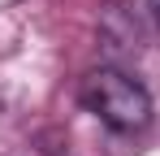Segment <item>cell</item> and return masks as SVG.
I'll return each instance as SVG.
<instances>
[{"instance_id": "obj_1", "label": "cell", "mask_w": 160, "mask_h": 156, "mask_svg": "<svg viewBox=\"0 0 160 156\" xmlns=\"http://www.w3.org/2000/svg\"><path fill=\"white\" fill-rule=\"evenodd\" d=\"M82 104H87L104 126L121 130V134L143 130L152 122V100H147V91H143L134 78L117 74V70H95V74H87V82H82Z\"/></svg>"}, {"instance_id": "obj_2", "label": "cell", "mask_w": 160, "mask_h": 156, "mask_svg": "<svg viewBox=\"0 0 160 156\" xmlns=\"http://www.w3.org/2000/svg\"><path fill=\"white\" fill-rule=\"evenodd\" d=\"M156 9H160V0H156Z\"/></svg>"}]
</instances>
